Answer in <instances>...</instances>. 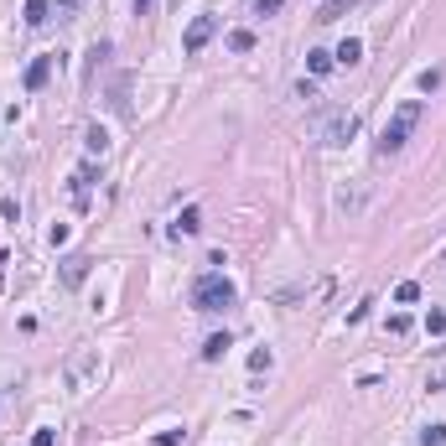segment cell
Here are the masks:
<instances>
[{
    "label": "cell",
    "instance_id": "cell-1",
    "mask_svg": "<svg viewBox=\"0 0 446 446\" xmlns=\"http://www.w3.org/2000/svg\"><path fill=\"white\" fill-rule=\"evenodd\" d=\"M99 379H104V353L99 348L68 353V363H62V389L68 395H88V389H99Z\"/></svg>",
    "mask_w": 446,
    "mask_h": 446
},
{
    "label": "cell",
    "instance_id": "cell-2",
    "mask_svg": "<svg viewBox=\"0 0 446 446\" xmlns=\"http://www.w3.org/2000/svg\"><path fill=\"white\" fill-rule=\"evenodd\" d=\"M421 114H426V104H421V99H405L400 109L384 120V130H379V156H395V151H405V140H410V130L421 125Z\"/></svg>",
    "mask_w": 446,
    "mask_h": 446
},
{
    "label": "cell",
    "instance_id": "cell-3",
    "mask_svg": "<svg viewBox=\"0 0 446 446\" xmlns=\"http://www.w3.org/2000/svg\"><path fill=\"white\" fill-rule=\"evenodd\" d=\"M234 301H239V291H234V281L223 270H208L192 281V311H229Z\"/></svg>",
    "mask_w": 446,
    "mask_h": 446
},
{
    "label": "cell",
    "instance_id": "cell-4",
    "mask_svg": "<svg viewBox=\"0 0 446 446\" xmlns=\"http://www.w3.org/2000/svg\"><path fill=\"white\" fill-rule=\"evenodd\" d=\"M353 135H358V114H353V109H337L332 120L322 125V140H327V146H348Z\"/></svg>",
    "mask_w": 446,
    "mask_h": 446
},
{
    "label": "cell",
    "instance_id": "cell-5",
    "mask_svg": "<svg viewBox=\"0 0 446 446\" xmlns=\"http://www.w3.org/2000/svg\"><path fill=\"white\" fill-rule=\"evenodd\" d=\"M213 26H218L213 16H198V21L187 26V36H182V52H187V58H198V52L208 47V36H213Z\"/></svg>",
    "mask_w": 446,
    "mask_h": 446
},
{
    "label": "cell",
    "instance_id": "cell-6",
    "mask_svg": "<svg viewBox=\"0 0 446 446\" xmlns=\"http://www.w3.org/2000/svg\"><path fill=\"white\" fill-rule=\"evenodd\" d=\"M88 265H94L88 255H68V259H62V285H68V291H73V285H83L88 281Z\"/></svg>",
    "mask_w": 446,
    "mask_h": 446
},
{
    "label": "cell",
    "instance_id": "cell-7",
    "mask_svg": "<svg viewBox=\"0 0 446 446\" xmlns=\"http://www.w3.org/2000/svg\"><path fill=\"white\" fill-rule=\"evenodd\" d=\"M332 62H337V68H358V62H363V42H358V36H343L337 52H332Z\"/></svg>",
    "mask_w": 446,
    "mask_h": 446
},
{
    "label": "cell",
    "instance_id": "cell-8",
    "mask_svg": "<svg viewBox=\"0 0 446 446\" xmlns=\"http://www.w3.org/2000/svg\"><path fill=\"white\" fill-rule=\"evenodd\" d=\"M332 68H337V62H332V52H327V47H311V52H306V73H311V78H327Z\"/></svg>",
    "mask_w": 446,
    "mask_h": 446
},
{
    "label": "cell",
    "instance_id": "cell-9",
    "mask_svg": "<svg viewBox=\"0 0 446 446\" xmlns=\"http://www.w3.org/2000/svg\"><path fill=\"white\" fill-rule=\"evenodd\" d=\"M332 203H337V213H348V218H353V213H363V187H337V198H332Z\"/></svg>",
    "mask_w": 446,
    "mask_h": 446
},
{
    "label": "cell",
    "instance_id": "cell-10",
    "mask_svg": "<svg viewBox=\"0 0 446 446\" xmlns=\"http://www.w3.org/2000/svg\"><path fill=\"white\" fill-rule=\"evenodd\" d=\"M198 229H203V208H182L177 223H172V234H177V239H182V234H198Z\"/></svg>",
    "mask_w": 446,
    "mask_h": 446
},
{
    "label": "cell",
    "instance_id": "cell-11",
    "mask_svg": "<svg viewBox=\"0 0 446 446\" xmlns=\"http://www.w3.org/2000/svg\"><path fill=\"white\" fill-rule=\"evenodd\" d=\"M47 78H52V58H36L32 68H26V88H32V94H36V88H42Z\"/></svg>",
    "mask_w": 446,
    "mask_h": 446
},
{
    "label": "cell",
    "instance_id": "cell-12",
    "mask_svg": "<svg viewBox=\"0 0 446 446\" xmlns=\"http://www.w3.org/2000/svg\"><path fill=\"white\" fill-rule=\"evenodd\" d=\"M83 146H88V156H104V151H109V130H104V125H88Z\"/></svg>",
    "mask_w": 446,
    "mask_h": 446
},
{
    "label": "cell",
    "instance_id": "cell-13",
    "mask_svg": "<svg viewBox=\"0 0 446 446\" xmlns=\"http://www.w3.org/2000/svg\"><path fill=\"white\" fill-rule=\"evenodd\" d=\"M52 16V0H26V26H47Z\"/></svg>",
    "mask_w": 446,
    "mask_h": 446
},
{
    "label": "cell",
    "instance_id": "cell-14",
    "mask_svg": "<svg viewBox=\"0 0 446 446\" xmlns=\"http://www.w3.org/2000/svg\"><path fill=\"white\" fill-rule=\"evenodd\" d=\"M223 353H229V332H213V337L203 343V358H208V363H218Z\"/></svg>",
    "mask_w": 446,
    "mask_h": 446
},
{
    "label": "cell",
    "instance_id": "cell-15",
    "mask_svg": "<svg viewBox=\"0 0 446 446\" xmlns=\"http://www.w3.org/2000/svg\"><path fill=\"white\" fill-rule=\"evenodd\" d=\"M426 337H446V311H441V306L426 311Z\"/></svg>",
    "mask_w": 446,
    "mask_h": 446
},
{
    "label": "cell",
    "instance_id": "cell-16",
    "mask_svg": "<svg viewBox=\"0 0 446 446\" xmlns=\"http://www.w3.org/2000/svg\"><path fill=\"white\" fill-rule=\"evenodd\" d=\"M348 6H353V0H327V6H322V11H317L311 21H322V26H327V21H337V16H343Z\"/></svg>",
    "mask_w": 446,
    "mask_h": 446
},
{
    "label": "cell",
    "instance_id": "cell-17",
    "mask_svg": "<svg viewBox=\"0 0 446 446\" xmlns=\"http://www.w3.org/2000/svg\"><path fill=\"white\" fill-rule=\"evenodd\" d=\"M249 47H255V32H249V26L229 32V52H249Z\"/></svg>",
    "mask_w": 446,
    "mask_h": 446
},
{
    "label": "cell",
    "instance_id": "cell-18",
    "mask_svg": "<svg viewBox=\"0 0 446 446\" xmlns=\"http://www.w3.org/2000/svg\"><path fill=\"white\" fill-rule=\"evenodd\" d=\"M395 301H400V306H410V301H421V285H415V281H400V285H395Z\"/></svg>",
    "mask_w": 446,
    "mask_h": 446
},
{
    "label": "cell",
    "instance_id": "cell-19",
    "mask_svg": "<svg viewBox=\"0 0 446 446\" xmlns=\"http://www.w3.org/2000/svg\"><path fill=\"white\" fill-rule=\"evenodd\" d=\"M270 363H275V353H270V348H255V353H249V369H255V374H265Z\"/></svg>",
    "mask_w": 446,
    "mask_h": 446
},
{
    "label": "cell",
    "instance_id": "cell-20",
    "mask_svg": "<svg viewBox=\"0 0 446 446\" xmlns=\"http://www.w3.org/2000/svg\"><path fill=\"white\" fill-rule=\"evenodd\" d=\"M421 446H446V426H426L421 431Z\"/></svg>",
    "mask_w": 446,
    "mask_h": 446
},
{
    "label": "cell",
    "instance_id": "cell-21",
    "mask_svg": "<svg viewBox=\"0 0 446 446\" xmlns=\"http://www.w3.org/2000/svg\"><path fill=\"white\" fill-rule=\"evenodd\" d=\"M182 436H187L182 426H172V431H156V446H182Z\"/></svg>",
    "mask_w": 446,
    "mask_h": 446
},
{
    "label": "cell",
    "instance_id": "cell-22",
    "mask_svg": "<svg viewBox=\"0 0 446 446\" xmlns=\"http://www.w3.org/2000/svg\"><path fill=\"white\" fill-rule=\"evenodd\" d=\"M436 88H441V68H426L421 73V94H436Z\"/></svg>",
    "mask_w": 446,
    "mask_h": 446
},
{
    "label": "cell",
    "instance_id": "cell-23",
    "mask_svg": "<svg viewBox=\"0 0 446 446\" xmlns=\"http://www.w3.org/2000/svg\"><path fill=\"white\" fill-rule=\"evenodd\" d=\"M281 6H285V0H249V11H255V16H275Z\"/></svg>",
    "mask_w": 446,
    "mask_h": 446
},
{
    "label": "cell",
    "instance_id": "cell-24",
    "mask_svg": "<svg viewBox=\"0 0 446 446\" xmlns=\"http://www.w3.org/2000/svg\"><path fill=\"white\" fill-rule=\"evenodd\" d=\"M78 6H83V0H58V21H73Z\"/></svg>",
    "mask_w": 446,
    "mask_h": 446
},
{
    "label": "cell",
    "instance_id": "cell-25",
    "mask_svg": "<svg viewBox=\"0 0 446 446\" xmlns=\"http://www.w3.org/2000/svg\"><path fill=\"white\" fill-rule=\"evenodd\" d=\"M0 213H6L11 223H16V218H21V203H16V198H0Z\"/></svg>",
    "mask_w": 446,
    "mask_h": 446
},
{
    "label": "cell",
    "instance_id": "cell-26",
    "mask_svg": "<svg viewBox=\"0 0 446 446\" xmlns=\"http://www.w3.org/2000/svg\"><path fill=\"white\" fill-rule=\"evenodd\" d=\"M389 332L405 337V332H410V317H400V311H395V317H389Z\"/></svg>",
    "mask_w": 446,
    "mask_h": 446
},
{
    "label": "cell",
    "instance_id": "cell-27",
    "mask_svg": "<svg viewBox=\"0 0 446 446\" xmlns=\"http://www.w3.org/2000/svg\"><path fill=\"white\" fill-rule=\"evenodd\" d=\"M32 446H52V431H47V426H36V431H32Z\"/></svg>",
    "mask_w": 446,
    "mask_h": 446
},
{
    "label": "cell",
    "instance_id": "cell-28",
    "mask_svg": "<svg viewBox=\"0 0 446 446\" xmlns=\"http://www.w3.org/2000/svg\"><path fill=\"white\" fill-rule=\"evenodd\" d=\"M135 11H140V16H146V11H151V0H135Z\"/></svg>",
    "mask_w": 446,
    "mask_h": 446
}]
</instances>
